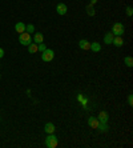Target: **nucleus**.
I'll return each mask as SVG.
<instances>
[{
    "label": "nucleus",
    "instance_id": "nucleus-2",
    "mask_svg": "<svg viewBox=\"0 0 133 148\" xmlns=\"http://www.w3.org/2000/svg\"><path fill=\"white\" fill-rule=\"evenodd\" d=\"M57 143H59V140H57L56 135H53V133H48V136H47V139H45V145L48 148H56Z\"/></svg>",
    "mask_w": 133,
    "mask_h": 148
},
{
    "label": "nucleus",
    "instance_id": "nucleus-15",
    "mask_svg": "<svg viewBox=\"0 0 133 148\" xmlns=\"http://www.w3.org/2000/svg\"><path fill=\"white\" fill-rule=\"evenodd\" d=\"M37 44L36 43H31L29 46H28V52H29V54H36V52H37Z\"/></svg>",
    "mask_w": 133,
    "mask_h": 148
},
{
    "label": "nucleus",
    "instance_id": "nucleus-24",
    "mask_svg": "<svg viewBox=\"0 0 133 148\" xmlns=\"http://www.w3.org/2000/svg\"><path fill=\"white\" fill-rule=\"evenodd\" d=\"M96 1H97V0H91V5H93V4H95Z\"/></svg>",
    "mask_w": 133,
    "mask_h": 148
},
{
    "label": "nucleus",
    "instance_id": "nucleus-12",
    "mask_svg": "<svg viewBox=\"0 0 133 148\" xmlns=\"http://www.w3.org/2000/svg\"><path fill=\"white\" fill-rule=\"evenodd\" d=\"M43 40H44V36H43V33H40V32H36L33 36V42L36 44L39 43H43Z\"/></svg>",
    "mask_w": 133,
    "mask_h": 148
},
{
    "label": "nucleus",
    "instance_id": "nucleus-22",
    "mask_svg": "<svg viewBox=\"0 0 133 148\" xmlns=\"http://www.w3.org/2000/svg\"><path fill=\"white\" fill-rule=\"evenodd\" d=\"M128 104H129L130 107L133 105V95H129V96H128Z\"/></svg>",
    "mask_w": 133,
    "mask_h": 148
},
{
    "label": "nucleus",
    "instance_id": "nucleus-25",
    "mask_svg": "<svg viewBox=\"0 0 133 148\" xmlns=\"http://www.w3.org/2000/svg\"><path fill=\"white\" fill-rule=\"evenodd\" d=\"M0 78H1V76H0Z\"/></svg>",
    "mask_w": 133,
    "mask_h": 148
},
{
    "label": "nucleus",
    "instance_id": "nucleus-11",
    "mask_svg": "<svg viewBox=\"0 0 133 148\" xmlns=\"http://www.w3.org/2000/svg\"><path fill=\"white\" fill-rule=\"evenodd\" d=\"M113 38H114V35L112 33V32H106L105 36H104V43H105V44H112Z\"/></svg>",
    "mask_w": 133,
    "mask_h": 148
},
{
    "label": "nucleus",
    "instance_id": "nucleus-3",
    "mask_svg": "<svg viewBox=\"0 0 133 148\" xmlns=\"http://www.w3.org/2000/svg\"><path fill=\"white\" fill-rule=\"evenodd\" d=\"M19 42L20 44H23V46H29L31 43H32V38H31V33H28V32H23V33H20L19 35Z\"/></svg>",
    "mask_w": 133,
    "mask_h": 148
},
{
    "label": "nucleus",
    "instance_id": "nucleus-8",
    "mask_svg": "<svg viewBox=\"0 0 133 148\" xmlns=\"http://www.w3.org/2000/svg\"><path fill=\"white\" fill-rule=\"evenodd\" d=\"M101 123H108V119H109V115H108V112H105V111H101V112L99 113V117H97Z\"/></svg>",
    "mask_w": 133,
    "mask_h": 148
},
{
    "label": "nucleus",
    "instance_id": "nucleus-4",
    "mask_svg": "<svg viewBox=\"0 0 133 148\" xmlns=\"http://www.w3.org/2000/svg\"><path fill=\"white\" fill-rule=\"evenodd\" d=\"M53 58H55V52H53L52 50H48V48H47L45 51H43L41 52L43 62H52Z\"/></svg>",
    "mask_w": 133,
    "mask_h": 148
},
{
    "label": "nucleus",
    "instance_id": "nucleus-9",
    "mask_svg": "<svg viewBox=\"0 0 133 148\" xmlns=\"http://www.w3.org/2000/svg\"><path fill=\"white\" fill-rule=\"evenodd\" d=\"M15 29H16V32H19V35H20V33H23V32H25V24H24L23 21H19V23H16Z\"/></svg>",
    "mask_w": 133,
    "mask_h": 148
},
{
    "label": "nucleus",
    "instance_id": "nucleus-16",
    "mask_svg": "<svg viewBox=\"0 0 133 148\" xmlns=\"http://www.w3.org/2000/svg\"><path fill=\"white\" fill-rule=\"evenodd\" d=\"M91 50L93 51V52H100V51H101V46H100V43L93 42V43H91Z\"/></svg>",
    "mask_w": 133,
    "mask_h": 148
},
{
    "label": "nucleus",
    "instance_id": "nucleus-14",
    "mask_svg": "<svg viewBox=\"0 0 133 148\" xmlns=\"http://www.w3.org/2000/svg\"><path fill=\"white\" fill-rule=\"evenodd\" d=\"M44 129H45V132H47V133H53L56 128H55V125H53L52 123H47L45 127H44Z\"/></svg>",
    "mask_w": 133,
    "mask_h": 148
},
{
    "label": "nucleus",
    "instance_id": "nucleus-7",
    "mask_svg": "<svg viewBox=\"0 0 133 148\" xmlns=\"http://www.w3.org/2000/svg\"><path fill=\"white\" fill-rule=\"evenodd\" d=\"M99 123H100V120L97 117H89V119H88V125H89L91 128H97Z\"/></svg>",
    "mask_w": 133,
    "mask_h": 148
},
{
    "label": "nucleus",
    "instance_id": "nucleus-23",
    "mask_svg": "<svg viewBox=\"0 0 133 148\" xmlns=\"http://www.w3.org/2000/svg\"><path fill=\"white\" fill-rule=\"evenodd\" d=\"M3 56H4V51L1 50V48H0V59L3 58Z\"/></svg>",
    "mask_w": 133,
    "mask_h": 148
},
{
    "label": "nucleus",
    "instance_id": "nucleus-1",
    "mask_svg": "<svg viewBox=\"0 0 133 148\" xmlns=\"http://www.w3.org/2000/svg\"><path fill=\"white\" fill-rule=\"evenodd\" d=\"M125 32V27L122 23H114L113 27H112V33L114 36H122Z\"/></svg>",
    "mask_w": 133,
    "mask_h": 148
},
{
    "label": "nucleus",
    "instance_id": "nucleus-6",
    "mask_svg": "<svg viewBox=\"0 0 133 148\" xmlns=\"http://www.w3.org/2000/svg\"><path fill=\"white\" fill-rule=\"evenodd\" d=\"M79 47L81 48V50H84V51H89L91 50V43H89L88 40H85V39H81L79 42Z\"/></svg>",
    "mask_w": 133,
    "mask_h": 148
},
{
    "label": "nucleus",
    "instance_id": "nucleus-5",
    "mask_svg": "<svg viewBox=\"0 0 133 148\" xmlns=\"http://www.w3.org/2000/svg\"><path fill=\"white\" fill-rule=\"evenodd\" d=\"M56 12L59 13V15L63 16V15H65V13L68 12V7H67L64 3H59L57 4V7H56Z\"/></svg>",
    "mask_w": 133,
    "mask_h": 148
},
{
    "label": "nucleus",
    "instance_id": "nucleus-10",
    "mask_svg": "<svg viewBox=\"0 0 133 148\" xmlns=\"http://www.w3.org/2000/svg\"><path fill=\"white\" fill-rule=\"evenodd\" d=\"M112 44H114L116 47H122V46H124V40H122L121 36H114Z\"/></svg>",
    "mask_w": 133,
    "mask_h": 148
},
{
    "label": "nucleus",
    "instance_id": "nucleus-21",
    "mask_svg": "<svg viewBox=\"0 0 133 148\" xmlns=\"http://www.w3.org/2000/svg\"><path fill=\"white\" fill-rule=\"evenodd\" d=\"M126 15H128V16H132V15H133V8H132V7H128V8H126Z\"/></svg>",
    "mask_w": 133,
    "mask_h": 148
},
{
    "label": "nucleus",
    "instance_id": "nucleus-13",
    "mask_svg": "<svg viewBox=\"0 0 133 148\" xmlns=\"http://www.w3.org/2000/svg\"><path fill=\"white\" fill-rule=\"evenodd\" d=\"M96 129H99L100 132H106V131L109 129V127H108V124H106V123H101V121H100Z\"/></svg>",
    "mask_w": 133,
    "mask_h": 148
},
{
    "label": "nucleus",
    "instance_id": "nucleus-19",
    "mask_svg": "<svg viewBox=\"0 0 133 148\" xmlns=\"http://www.w3.org/2000/svg\"><path fill=\"white\" fill-rule=\"evenodd\" d=\"M37 50L40 51V52H43V51L47 50V46H45L44 43H39V44H37Z\"/></svg>",
    "mask_w": 133,
    "mask_h": 148
},
{
    "label": "nucleus",
    "instance_id": "nucleus-20",
    "mask_svg": "<svg viewBox=\"0 0 133 148\" xmlns=\"http://www.w3.org/2000/svg\"><path fill=\"white\" fill-rule=\"evenodd\" d=\"M87 11H88V15H95V9H93V8H92V5L91 4H89V5H88L87 7Z\"/></svg>",
    "mask_w": 133,
    "mask_h": 148
},
{
    "label": "nucleus",
    "instance_id": "nucleus-18",
    "mask_svg": "<svg viewBox=\"0 0 133 148\" xmlns=\"http://www.w3.org/2000/svg\"><path fill=\"white\" fill-rule=\"evenodd\" d=\"M33 31H35V25H33V24H28V25H25V32L32 33Z\"/></svg>",
    "mask_w": 133,
    "mask_h": 148
},
{
    "label": "nucleus",
    "instance_id": "nucleus-17",
    "mask_svg": "<svg viewBox=\"0 0 133 148\" xmlns=\"http://www.w3.org/2000/svg\"><path fill=\"white\" fill-rule=\"evenodd\" d=\"M124 63H125L126 67H133V59L130 58V56H125V59H124Z\"/></svg>",
    "mask_w": 133,
    "mask_h": 148
}]
</instances>
